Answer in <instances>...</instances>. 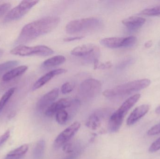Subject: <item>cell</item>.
<instances>
[{
    "mask_svg": "<svg viewBox=\"0 0 160 159\" xmlns=\"http://www.w3.org/2000/svg\"><path fill=\"white\" fill-rule=\"evenodd\" d=\"M29 149V146L24 144L10 151L4 159H21L26 154Z\"/></svg>",
    "mask_w": 160,
    "mask_h": 159,
    "instance_id": "obj_19",
    "label": "cell"
},
{
    "mask_svg": "<svg viewBox=\"0 0 160 159\" xmlns=\"http://www.w3.org/2000/svg\"><path fill=\"white\" fill-rule=\"evenodd\" d=\"M59 94V88H55L42 96L37 104V109L40 112H44L57 99Z\"/></svg>",
    "mask_w": 160,
    "mask_h": 159,
    "instance_id": "obj_10",
    "label": "cell"
},
{
    "mask_svg": "<svg viewBox=\"0 0 160 159\" xmlns=\"http://www.w3.org/2000/svg\"><path fill=\"white\" fill-rule=\"evenodd\" d=\"M80 127V122L78 121L74 122L58 135L53 143V146L58 148L64 145L74 137L79 130Z\"/></svg>",
    "mask_w": 160,
    "mask_h": 159,
    "instance_id": "obj_8",
    "label": "cell"
},
{
    "mask_svg": "<svg viewBox=\"0 0 160 159\" xmlns=\"http://www.w3.org/2000/svg\"><path fill=\"white\" fill-rule=\"evenodd\" d=\"M15 90H16V88L15 87L11 88L9 89L3 95L2 98L0 99V114L2 111L4 107H5L10 98L12 97V95L14 94Z\"/></svg>",
    "mask_w": 160,
    "mask_h": 159,
    "instance_id": "obj_23",
    "label": "cell"
},
{
    "mask_svg": "<svg viewBox=\"0 0 160 159\" xmlns=\"http://www.w3.org/2000/svg\"><path fill=\"white\" fill-rule=\"evenodd\" d=\"M99 49L97 46L91 44L82 45L74 48L71 53L73 56L77 57H88L90 56L98 58Z\"/></svg>",
    "mask_w": 160,
    "mask_h": 159,
    "instance_id": "obj_9",
    "label": "cell"
},
{
    "mask_svg": "<svg viewBox=\"0 0 160 159\" xmlns=\"http://www.w3.org/2000/svg\"><path fill=\"white\" fill-rule=\"evenodd\" d=\"M149 110V105L144 104L135 108L131 113L127 119V125L131 126L144 116Z\"/></svg>",
    "mask_w": 160,
    "mask_h": 159,
    "instance_id": "obj_13",
    "label": "cell"
},
{
    "mask_svg": "<svg viewBox=\"0 0 160 159\" xmlns=\"http://www.w3.org/2000/svg\"><path fill=\"white\" fill-rule=\"evenodd\" d=\"M77 157V154H74L72 155H70L68 157H67L63 159H75Z\"/></svg>",
    "mask_w": 160,
    "mask_h": 159,
    "instance_id": "obj_34",
    "label": "cell"
},
{
    "mask_svg": "<svg viewBox=\"0 0 160 159\" xmlns=\"http://www.w3.org/2000/svg\"><path fill=\"white\" fill-rule=\"evenodd\" d=\"M156 113H157V114L160 115V105L156 108Z\"/></svg>",
    "mask_w": 160,
    "mask_h": 159,
    "instance_id": "obj_36",
    "label": "cell"
},
{
    "mask_svg": "<svg viewBox=\"0 0 160 159\" xmlns=\"http://www.w3.org/2000/svg\"><path fill=\"white\" fill-rule=\"evenodd\" d=\"M65 61V57L62 55H58L46 60L42 63V66L45 68L55 67L62 64Z\"/></svg>",
    "mask_w": 160,
    "mask_h": 159,
    "instance_id": "obj_20",
    "label": "cell"
},
{
    "mask_svg": "<svg viewBox=\"0 0 160 159\" xmlns=\"http://www.w3.org/2000/svg\"><path fill=\"white\" fill-rule=\"evenodd\" d=\"M140 98H141V95L140 94H136L131 96L121 105V106L117 110V111L119 114L125 116L126 114L129 111L130 109L140 100Z\"/></svg>",
    "mask_w": 160,
    "mask_h": 159,
    "instance_id": "obj_18",
    "label": "cell"
},
{
    "mask_svg": "<svg viewBox=\"0 0 160 159\" xmlns=\"http://www.w3.org/2000/svg\"><path fill=\"white\" fill-rule=\"evenodd\" d=\"M28 69L26 65L18 66L7 72L3 75L2 80L4 82H8L17 77H19L24 73Z\"/></svg>",
    "mask_w": 160,
    "mask_h": 159,
    "instance_id": "obj_17",
    "label": "cell"
},
{
    "mask_svg": "<svg viewBox=\"0 0 160 159\" xmlns=\"http://www.w3.org/2000/svg\"><path fill=\"white\" fill-rule=\"evenodd\" d=\"M160 133V123L151 128L148 132V134L149 136L156 135Z\"/></svg>",
    "mask_w": 160,
    "mask_h": 159,
    "instance_id": "obj_28",
    "label": "cell"
},
{
    "mask_svg": "<svg viewBox=\"0 0 160 159\" xmlns=\"http://www.w3.org/2000/svg\"><path fill=\"white\" fill-rule=\"evenodd\" d=\"M11 6L10 3H4L0 5V17L7 12L10 9Z\"/></svg>",
    "mask_w": 160,
    "mask_h": 159,
    "instance_id": "obj_29",
    "label": "cell"
},
{
    "mask_svg": "<svg viewBox=\"0 0 160 159\" xmlns=\"http://www.w3.org/2000/svg\"><path fill=\"white\" fill-rule=\"evenodd\" d=\"M152 44H153V43H152V41H148L146 43L145 46L146 47L148 48H150V47L152 46Z\"/></svg>",
    "mask_w": 160,
    "mask_h": 159,
    "instance_id": "obj_35",
    "label": "cell"
},
{
    "mask_svg": "<svg viewBox=\"0 0 160 159\" xmlns=\"http://www.w3.org/2000/svg\"><path fill=\"white\" fill-rule=\"evenodd\" d=\"M141 14L148 16H160V5L144 9L141 11Z\"/></svg>",
    "mask_w": 160,
    "mask_h": 159,
    "instance_id": "obj_24",
    "label": "cell"
},
{
    "mask_svg": "<svg viewBox=\"0 0 160 159\" xmlns=\"http://www.w3.org/2000/svg\"><path fill=\"white\" fill-rule=\"evenodd\" d=\"M74 99L70 98H63L53 103L45 111L47 116H52L61 110L67 109L72 105Z\"/></svg>",
    "mask_w": 160,
    "mask_h": 159,
    "instance_id": "obj_11",
    "label": "cell"
},
{
    "mask_svg": "<svg viewBox=\"0 0 160 159\" xmlns=\"http://www.w3.org/2000/svg\"><path fill=\"white\" fill-rule=\"evenodd\" d=\"M145 22V19L136 16L129 17L122 21V23L128 29L131 30L139 29L144 24Z\"/></svg>",
    "mask_w": 160,
    "mask_h": 159,
    "instance_id": "obj_16",
    "label": "cell"
},
{
    "mask_svg": "<svg viewBox=\"0 0 160 159\" xmlns=\"http://www.w3.org/2000/svg\"><path fill=\"white\" fill-rule=\"evenodd\" d=\"M19 62L18 61H9L4 63L0 64V73L3 72L11 69L13 67L17 66Z\"/></svg>",
    "mask_w": 160,
    "mask_h": 159,
    "instance_id": "obj_25",
    "label": "cell"
},
{
    "mask_svg": "<svg viewBox=\"0 0 160 159\" xmlns=\"http://www.w3.org/2000/svg\"><path fill=\"white\" fill-rule=\"evenodd\" d=\"M60 18L57 16H47L28 23L24 26L16 44H24L32 41L54 30L60 23Z\"/></svg>",
    "mask_w": 160,
    "mask_h": 159,
    "instance_id": "obj_1",
    "label": "cell"
},
{
    "mask_svg": "<svg viewBox=\"0 0 160 159\" xmlns=\"http://www.w3.org/2000/svg\"><path fill=\"white\" fill-rule=\"evenodd\" d=\"M46 143L43 140L38 141L33 151V157L34 159H41L44 155Z\"/></svg>",
    "mask_w": 160,
    "mask_h": 159,
    "instance_id": "obj_21",
    "label": "cell"
},
{
    "mask_svg": "<svg viewBox=\"0 0 160 159\" xmlns=\"http://www.w3.org/2000/svg\"><path fill=\"white\" fill-rule=\"evenodd\" d=\"M63 149L64 152L67 153H71L73 152V146L71 143H67L66 144L63 146Z\"/></svg>",
    "mask_w": 160,
    "mask_h": 159,
    "instance_id": "obj_31",
    "label": "cell"
},
{
    "mask_svg": "<svg viewBox=\"0 0 160 159\" xmlns=\"http://www.w3.org/2000/svg\"><path fill=\"white\" fill-rule=\"evenodd\" d=\"M39 2L38 1H23L10 10L4 18L5 22L19 19Z\"/></svg>",
    "mask_w": 160,
    "mask_h": 159,
    "instance_id": "obj_5",
    "label": "cell"
},
{
    "mask_svg": "<svg viewBox=\"0 0 160 159\" xmlns=\"http://www.w3.org/2000/svg\"><path fill=\"white\" fill-rule=\"evenodd\" d=\"M66 70L63 69H58L52 70L49 72L47 73L43 76L39 78L35 82L33 86V91L36 90L40 88L47 84L50 80H51L53 77L59 75L64 73L66 72Z\"/></svg>",
    "mask_w": 160,
    "mask_h": 159,
    "instance_id": "obj_14",
    "label": "cell"
},
{
    "mask_svg": "<svg viewBox=\"0 0 160 159\" xmlns=\"http://www.w3.org/2000/svg\"><path fill=\"white\" fill-rule=\"evenodd\" d=\"M125 116L116 111L113 113L108 121V128L110 132L115 133L118 131L121 127Z\"/></svg>",
    "mask_w": 160,
    "mask_h": 159,
    "instance_id": "obj_15",
    "label": "cell"
},
{
    "mask_svg": "<svg viewBox=\"0 0 160 159\" xmlns=\"http://www.w3.org/2000/svg\"><path fill=\"white\" fill-rule=\"evenodd\" d=\"M102 25V21L98 18H86L68 22L66 27V31L70 34L91 32L99 30Z\"/></svg>",
    "mask_w": 160,
    "mask_h": 159,
    "instance_id": "obj_2",
    "label": "cell"
},
{
    "mask_svg": "<svg viewBox=\"0 0 160 159\" xmlns=\"http://www.w3.org/2000/svg\"><path fill=\"white\" fill-rule=\"evenodd\" d=\"M160 149V137L153 143L149 147L148 151L150 153H155Z\"/></svg>",
    "mask_w": 160,
    "mask_h": 159,
    "instance_id": "obj_27",
    "label": "cell"
},
{
    "mask_svg": "<svg viewBox=\"0 0 160 159\" xmlns=\"http://www.w3.org/2000/svg\"><path fill=\"white\" fill-rule=\"evenodd\" d=\"M10 131L8 130L3 134L0 136V147L3 144L10 136Z\"/></svg>",
    "mask_w": 160,
    "mask_h": 159,
    "instance_id": "obj_30",
    "label": "cell"
},
{
    "mask_svg": "<svg viewBox=\"0 0 160 159\" xmlns=\"http://www.w3.org/2000/svg\"><path fill=\"white\" fill-rule=\"evenodd\" d=\"M53 53L54 52L51 49L45 45L29 47L20 45L10 51V53L12 55L22 57L32 55L48 56L52 55Z\"/></svg>",
    "mask_w": 160,
    "mask_h": 159,
    "instance_id": "obj_4",
    "label": "cell"
},
{
    "mask_svg": "<svg viewBox=\"0 0 160 159\" xmlns=\"http://www.w3.org/2000/svg\"><path fill=\"white\" fill-rule=\"evenodd\" d=\"M112 63L110 62H107L104 63H102L99 64L98 68L101 69H109L112 67Z\"/></svg>",
    "mask_w": 160,
    "mask_h": 159,
    "instance_id": "obj_32",
    "label": "cell"
},
{
    "mask_svg": "<svg viewBox=\"0 0 160 159\" xmlns=\"http://www.w3.org/2000/svg\"><path fill=\"white\" fill-rule=\"evenodd\" d=\"M74 88L75 84L74 83L72 82H67L62 86L61 87V91L63 94H68L73 91Z\"/></svg>",
    "mask_w": 160,
    "mask_h": 159,
    "instance_id": "obj_26",
    "label": "cell"
},
{
    "mask_svg": "<svg viewBox=\"0 0 160 159\" xmlns=\"http://www.w3.org/2000/svg\"><path fill=\"white\" fill-rule=\"evenodd\" d=\"M102 89V84L99 80L89 78L83 81L80 86V94L86 98H91L97 96Z\"/></svg>",
    "mask_w": 160,
    "mask_h": 159,
    "instance_id": "obj_7",
    "label": "cell"
},
{
    "mask_svg": "<svg viewBox=\"0 0 160 159\" xmlns=\"http://www.w3.org/2000/svg\"><path fill=\"white\" fill-rule=\"evenodd\" d=\"M56 121L60 125H65L72 118L71 115L66 110V109L59 111L55 115Z\"/></svg>",
    "mask_w": 160,
    "mask_h": 159,
    "instance_id": "obj_22",
    "label": "cell"
},
{
    "mask_svg": "<svg viewBox=\"0 0 160 159\" xmlns=\"http://www.w3.org/2000/svg\"><path fill=\"white\" fill-rule=\"evenodd\" d=\"M137 42V38L134 36L124 37H110L101 40V44L107 48L112 49L129 47L133 45Z\"/></svg>",
    "mask_w": 160,
    "mask_h": 159,
    "instance_id": "obj_6",
    "label": "cell"
},
{
    "mask_svg": "<svg viewBox=\"0 0 160 159\" xmlns=\"http://www.w3.org/2000/svg\"><path fill=\"white\" fill-rule=\"evenodd\" d=\"M107 113L106 109H102L90 115L86 123L87 127L94 130L98 129L101 126L102 119Z\"/></svg>",
    "mask_w": 160,
    "mask_h": 159,
    "instance_id": "obj_12",
    "label": "cell"
},
{
    "mask_svg": "<svg viewBox=\"0 0 160 159\" xmlns=\"http://www.w3.org/2000/svg\"><path fill=\"white\" fill-rule=\"evenodd\" d=\"M83 38V36H75V37H67V38H64V41L66 42H71V41H76V40H80Z\"/></svg>",
    "mask_w": 160,
    "mask_h": 159,
    "instance_id": "obj_33",
    "label": "cell"
},
{
    "mask_svg": "<svg viewBox=\"0 0 160 159\" xmlns=\"http://www.w3.org/2000/svg\"><path fill=\"white\" fill-rule=\"evenodd\" d=\"M151 83L150 80L147 78L134 80L106 90L102 94L107 98L127 95L148 87Z\"/></svg>",
    "mask_w": 160,
    "mask_h": 159,
    "instance_id": "obj_3",
    "label": "cell"
},
{
    "mask_svg": "<svg viewBox=\"0 0 160 159\" xmlns=\"http://www.w3.org/2000/svg\"><path fill=\"white\" fill-rule=\"evenodd\" d=\"M4 53V51L2 49H0V58L2 56Z\"/></svg>",
    "mask_w": 160,
    "mask_h": 159,
    "instance_id": "obj_37",
    "label": "cell"
}]
</instances>
